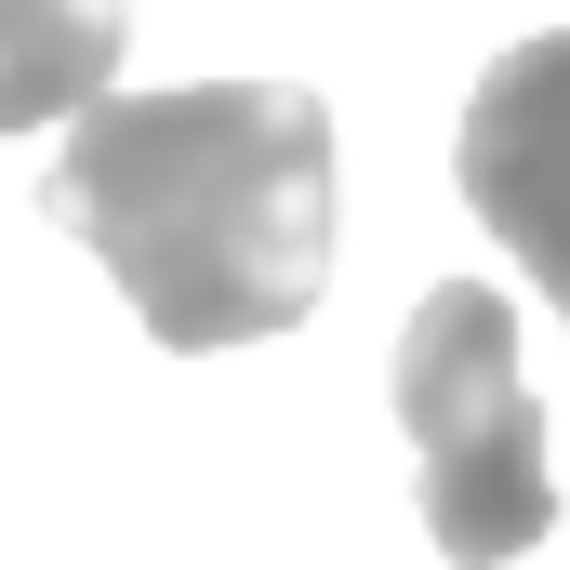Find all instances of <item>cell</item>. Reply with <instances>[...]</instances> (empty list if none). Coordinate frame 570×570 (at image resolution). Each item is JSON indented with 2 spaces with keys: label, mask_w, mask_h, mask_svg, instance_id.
<instances>
[{
  "label": "cell",
  "mask_w": 570,
  "mask_h": 570,
  "mask_svg": "<svg viewBox=\"0 0 570 570\" xmlns=\"http://www.w3.org/2000/svg\"><path fill=\"white\" fill-rule=\"evenodd\" d=\"M40 213L134 292L159 345H266L332 292V107L305 80H186L80 107Z\"/></svg>",
  "instance_id": "obj_1"
},
{
  "label": "cell",
  "mask_w": 570,
  "mask_h": 570,
  "mask_svg": "<svg viewBox=\"0 0 570 570\" xmlns=\"http://www.w3.org/2000/svg\"><path fill=\"white\" fill-rule=\"evenodd\" d=\"M399 438L425 478V531L451 570H504L558 531V464L518 372V318L491 279H438L399 332Z\"/></svg>",
  "instance_id": "obj_2"
},
{
  "label": "cell",
  "mask_w": 570,
  "mask_h": 570,
  "mask_svg": "<svg viewBox=\"0 0 570 570\" xmlns=\"http://www.w3.org/2000/svg\"><path fill=\"white\" fill-rule=\"evenodd\" d=\"M464 213L531 266V292L570 318V27L518 40L478 94H464Z\"/></svg>",
  "instance_id": "obj_3"
},
{
  "label": "cell",
  "mask_w": 570,
  "mask_h": 570,
  "mask_svg": "<svg viewBox=\"0 0 570 570\" xmlns=\"http://www.w3.org/2000/svg\"><path fill=\"white\" fill-rule=\"evenodd\" d=\"M120 40H134V0H0V134L107 107Z\"/></svg>",
  "instance_id": "obj_4"
}]
</instances>
